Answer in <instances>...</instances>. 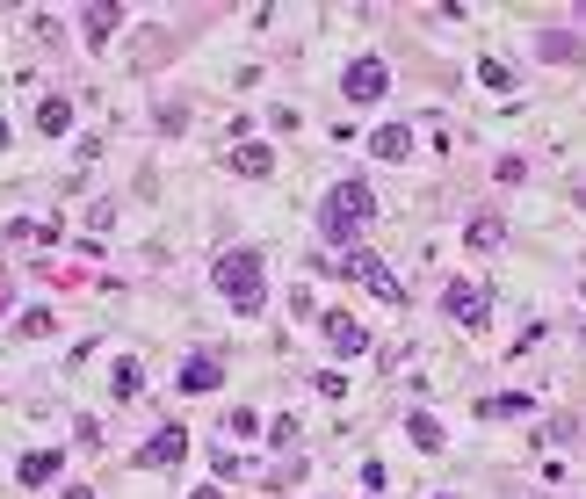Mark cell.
Segmentation results:
<instances>
[{
  "label": "cell",
  "instance_id": "6da1fadb",
  "mask_svg": "<svg viewBox=\"0 0 586 499\" xmlns=\"http://www.w3.org/2000/svg\"><path fill=\"white\" fill-rule=\"evenodd\" d=\"M369 217H377V196H369L362 174H348V181H333V189L319 196V239L348 254V246L369 232Z\"/></svg>",
  "mask_w": 586,
  "mask_h": 499
},
{
  "label": "cell",
  "instance_id": "7a4b0ae2",
  "mask_svg": "<svg viewBox=\"0 0 586 499\" xmlns=\"http://www.w3.org/2000/svg\"><path fill=\"white\" fill-rule=\"evenodd\" d=\"M210 290H218L232 311H246V319H254V311L268 304V261L254 254V246H225V254L210 261Z\"/></svg>",
  "mask_w": 586,
  "mask_h": 499
},
{
  "label": "cell",
  "instance_id": "3957f363",
  "mask_svg": "<svg viewBox=\"0 0 586 499\" xmlns=\"http://www.w3.org/2000/svg\"><path fill=\"white\" fill-rule=\"evenodd\" d=\"M442 311H449V319L464 326V333H485V326H492V290L471 283V275H456V283L442 290Z\"/></svg>",
  "mask_w": 586,
  "mask_h": 499
},
{
  "label": "cell",
  "instance_id": "277c9868",
  "mask_svg": "<svg viewBox=\"0 0 586 499\" xmlns=\"http://www.w3.org/2000/svg\"><path fill=\"white\" fill-rule=\"evenodd\" d=\"M341 275H348V283H362L369 297H384V304H406V283H398L377 254H362V246H348V254H341Z\"/></svg>",
  "mask_w": 586,
  "mask_h": 499
},
{
  "label": "cell",
  "instance_id": "5b68a950",
  "mask_svg": "<svg viewBox=\"0 0 586 499\" xmlns=\"http://www.w3.org/2000/svg\"><path fill=\"white\" fill-rule=\"evenodd\" d=\"M384 87H391V66H384V58H355V66L341 73V95H348L355 109H369V102H384Z\"/></svg>",
  "mask_w": 586,
  "mask_h": 499
},
{
  "label": "cell",
  "instance_id": "8992f818",
  "mask_svg": "<svg viewBox=\"0 0 586 499\" xmlns=\"http://www.w3.org/2000/svg\"><path fill=\"white\" fill-rule=\"evenodd\" d=\"M181 456H189V427H160V434H152V442H145L131 463H138V471H174Z\"/></svg>",
  "mask_w": 586,
  "mask_h": 499
},
{
  "label": "cell",
  "instance_id": "52a82bcc",
  "mask_svg": "<svg viewBox=\"0 0 586 499\" xmlns=\"http://www.w3.org/2000/svg\"><path fill=\"white\" fill-rule=\"evenodd\" d=\"M319 333L333 340V355H341V362L369 348V333H362V319H355V311H326V319H319Z\"/></svg>",
  "mask_w": 586,
  "mask_h": 499
},
{
  "label": "cell",
  "instance_id": "ba28073f",
  "mask_svg": "<svg viewBox=\"0 0 586 499\" xmlns=\"http://www.w3.org/2000/svg\"><path fill=\"white\" fill-rule=\"evenodd\" d=\"M218 384H225V355H218V348H203V355L181 362V391H189V398H196V391H218Z\"/></svg>",
  "mask_w": 586,
  "mask_h": 499
},
{
  "label": "cell",
  "instance_id": "9c48e42d",
  "mask_svg": "<svg viewBox=\"0 0 586 499\" xmlns=\"http://www.w3.org/2000/svg\"><path fill=\"white\" fill-rule=\"evenodd\" d=\"M58 471H66V449H29L22 463H15V485H29V492H44Z\"/></svg>",
  "mask_w": 586,
  "mask_h": 499
},
{
  "label": "cell",
  "instance_id": "30bf717a",
  "mask_svg": "<svg viewBox=\"0 0 586 499\" xmlns=\"http://www.w3.org/2000/svg\"><path fill=\"white\" fill-rule=\"evenodd\" d=\"M369 152H377V160H413V123H377V131H369Z\"/></svg>",
  "mask_w": 586,
  "mask_h": 499
},
{
  "label": "cell",
  "instance_id": "8fae6325",
  "mask_svg": "<svg viewBox=\"0 0 586 499\" xmlns=\"http://www.w3.org/2000/svg\"><path fill=\"white\" fill-rule=\"evenodd\" d=\"M478 413H485V420H529L536 398H529V391H492V398H478Z\"/></svg>",
  "mask_w": 586,
  "mask_h": 499
},
{
  "label": "cell",
  "instance_id": "7c38bea8",
  "mask_svg": "<svg viewBox=\"0 0 586 499\" xmlns=\"http://www.w3.org/2000/svg\"><path fill=\"white\" fill-rule=\"evenodd\" d=\"M80 29H87V44H95V51H102V44L116 37V29H123V8H109V0H95V8H87V15H80Z\"/></svg>",
  "mask_w": 586,
  "mask_h": 499
},
{
  "label": "cell",
  "instance_id": "4fadbf2b",
  "mask_svg": "<svg viewBox=\"0 0 586 499\" xmlns=\"http://www.w3.org/2000/svg\"><path fill=\"white\" fill-rule=\"evenodd\" d=\"M232 174H246V181H268V174H275V152H268V145H254V138H246V145L232 152Z\"/></svg>",
  "mask_w": 586,
  "mask_h": 499
},
{
  "label": "cell",
  "instance_id": "5bb4252c",
  "mask_svg": "<svg viewBox=\"0 0 586 499\" xmlns=\"http://www.w3.org/2000/svg\"><path fill=\"white\" fill-rule=\"evenodd\" d=\"M37 131H44V138H66V131H73V102H66V95H44V102H37Z\"/></svg>",
  "mask_w": 586,
  "mask_h": 499
},
{
  "label": "cell",
  "instance_id": "9a60e30c",
  "mask_svg": "<svg viewBox=\"0 0 586 499\" xmlns=\"http://www.w3.org/2000/svg\"><path fill=\"white\" fill-rule=\"evenodd\" d=\"M464 239L478 246V254H492V246H500V239H507V225H500V217H492V210H478V217H471V232H464Z\"/></svg>",
  "mask_w": 586,
  "mask_h": 499
},
{
  "label": "cell",
  "instance_id": "2e32d148",
  "mask_svg": "<svg viewBox=\"0 0 586 499\" xmlns=\"http://www.w3.org/2000/svg\"><path fill=\"white\" fill-rule=\"evenodd\" d=\"M406 434H413V442H420L427 456L442 449V420H435V413H406Z\"/></svg>",
  "mask_w": 586,
  "mask_h": 499
},
{
  "label": "cell",
  "instance_id": "e0dca14e",
  "mask_svg": "<svg viewBox=\"0 0 586 499\" xmlns=\"http://www.w3.org/2000/svg\"><path fill=\"white\" fill-rule=\"evenodd\" d=\"M536 51H543V58H558V66H572V58H579V37H565V29H543Z\"/></svg>",
  "mask_w": 586,
  "mask_h": 499
},
{
  "label": "cell",
  "instance_id": "ac0fdd59",
  "mask_svg": "<svg viewBox=\"0 0 586 499\" xmlns=\"http://www.w3.org/2000/svg\"><path fill=\"white\" fill-rule=\"evenodd\" d=\"M109 391H116V398H138V391H145V369H138V362H116Z\"/></svg>",
  "mask_w": 586,
  "mask_h": 499
},
{
  "label": "cell",
  "instance_id": "d6986e66",
  "mask_svg": "<svg viewBox=\"0 0 586 499\" xmlns=\"http://www.w3.org/2000/svg\"><path fill=\"white\" fill-rule=\"evenodd\" d=\"M478 80H485V87H514V66H507V58H485Z\"/></svg>",
  "mask_w": 586,
  "mask_h": 499
},
{
  "label": "cell",
  "instance_id": "ffe728a7",
  "mask_svg": "<svg viewBox=\"0 0 586 499\" xmlns=\"http://www.w3.org/2000/svg\"><path fill=\"white\" fill-rule=\"evenodd\" d=\"M15 333H22V340H44V333H51V311H22Z\"/></svg>",
  "mask_w": 586,
  "mask_h": 499
},
{
  "label": "cell",
  "instance_id": "44dd1931",
  "mask_svg": "<svg viewBox=\"0 0 586 499\" xmlns=\"http://www.w3.org/2000/svg\"><path fill=\"white\" fill-rule=\"evenodd\" d=\"M189 499H225V492H218V485H203V492H189Z\"/></svg>",
  "mask_w": 586,
  "mask_h": 499
},
{
  "label": "cell",
  "instance_id": "7402d4cb",
  "mask_svg": "<svg viewBox=\"0 0 586 499\" xmlns=\"http://www.w3.org/2000/svg\"><path fill=\"white\" fill-rule=\"evenodd\" d=\"M66 499H95V492H87V485H66Z\"/></svg>",
  "mask_w": 586,
  "mask_h": 499
},
{
  "label": "cell",
  "instance_id": "603a6c76",
  "mask_svg": "<svg viewBox=\"0 0 586 499\" xmlns=\"http://www.w3.org/2000/svg\"><path fill=\"white\" fill-rule=\"evenodd\" d=\"M0 152H8V123H0Z\"/></svg>",
  "mask_w": 586,
  "mask_h": 499
},
{
  "label": "cell",
  "instance_id": "cb8c5ba5",
  "mask_svg": "<svg viewBox=\"0 0 586 499\" xmlns=\"http://www.w3.org/2000/svg\"><path fill=\"white\" fill-rule=\"evenodd\" d=\"M435 499H449V492H435Z\"/></svg>",
  "mask_w": 586,
  "mask_h": 499
}]
</instances>
